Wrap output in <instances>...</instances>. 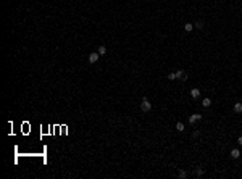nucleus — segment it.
<instances>
[{
    "instance_id": "1",
    "label": "nucleus",
    "mask_w": 242,
    "mask_h": 179,
    "mask_svg": "<svg viewBox=\"0 0 242 179\" xmlns=\"http://www.w3.org/2000/svg\"><path fill=\"white\" fill-rule=\"evenodd\" d=\"M140 108H142V111H145V113L152 110V103L148 102V98H147V97H144V98H142V103H140Z\"/></svg>"
},
{
    "instance_id": "2",
    "label": "nucleus",
    "mask_w": 242,
    "mask_h": 179,
    "mask_svg": "<svg viewBox=\"0 0 242 179\" xmlns=\"http://www.w3.org/2000/svg\"><path fill=\"white\" fill-rule=\"evenodd\" d=\"M202 118H203V116H202L200 113H195V115L189 116V124H195L197 121H200V120H202Z\"/></svg>"
},
{
    "instance_id": "3",
    "label": "nucleus",
    "mask_w": 242,
    "mask_h": 179,
    "mask_svg": "<svg viewBox=\"0 0 242 179\" xmlns=\"http://www.w3.org/2000/svg\"><path fill=\"white\" fill-rule=\"evenodd\" d=\"M176 77H178V79H181V81H187V73L186 71H182V69H179L178 73H176Z\"/></svg>"
},
{
    "instance_id": "4",
    "label": "nucleus",
    "mask_w": 242,
    "mask_h": 179,
    "mask_svg": "<svg viewBox=\"0 0 242 179\" xmlns=\"http://www.w3.org/2000/svg\"><path fill=\"white\" fill-rule=\"evenodd\" d=\"M99 52H94V53L89 55V63H97V60H99Z\"/></svg>"
},
{
    "instance_id": "5",
    "label": "nucleus",
    "mask_w": 242,
    "mask_h": 179,
    "mask_svg": "<svg viewBox=\"0 0 242 179\" xmlns=\"http://www.w3.org/2000/svg\"><path fill=\"white\" fill-rule=\"evenodd\" d=\"M239 156H240V150H239V148H232V150H231V158L237 160Z\"/></svg>"
},
{
    "instance_id": "6",
    "label": "nucleus",
    "mask_w": 242,
    "mask_h": 179,
    "mask_svg": "<svg viewBox=\"0 0 242 179\" xmlns=\"http://www.w3.org/2000/svg\"><path fill=\"white\" fill-rule=\"evenodd\" d=\"M191 97H192V98H199V97H200V90H199V89H192V90H191Z\"/></svg>"
},
{
    "instance_id": "7",
    "label": "nucleus",
    "mask_w": 242,
    "mask_h": 179,
    "mask_svg": "<svg viewBox=\"0 0 242 179\" xmlns=\"http://www.w3.org/2000/svg\"><path fill=\"white\" fill-rule=\"evenodd\" d=\"M178 176L181 177V179H186L189 174H187V171H184V169H179V171H178Z\"/></svg>"
},
{
    "instance_id": "8",
    "label": "nucleus",
    "mask_w": 242,
    "mask_h": 179,
    "mask_svg": "<svg viewBox=\"0 0 242 179\" xmlns=\"http://www.w3.org/2000/svg\"><path fill=\"white\" fill-rule=\"evenodd\" d=\"M203 173H205V171H203V168H202V166H197V168H195V174H197L199 177L203 176Z\"/></svg>"
},
{
    "instance_id": "9",
    "label": "nucleus",
    "mask_w": 242,
    "mask_h": 179,
    "mask_svg": "<svg viewBox=\"0 0 242 179\" xmlns=\"http://www.w3.org/2000/svg\"><path fill=\"white\" fill-rule=\"evenodd\" d=\"M234 111L236 113H242V103H234Z\"/></svg>"
},
{
    "instance_id": "10",
    "label": "nucleus",
    "mask_w": 242,
    "mask_h": 179,
    "mask_svg": "<svg viewBox=\"0 0 242 179\" xmlns=\"http://www.w3.org/2000/svg\"><path fill=\"white\" fill-rule=\"evenodd\" d=\"M176 129H178L179 132H182V131H184V123H181V121H178V123H176Z\"/></svg>"
},
{
    "instance_id": "11",
    "label": "nucleus",
    "mask_w": 242,
    "mask_h": 179,
    "mask_svg": "<svg viewBox=\"0 0 242 179\" xmlns=\"http://www.w3.org/2000/svg\"><path fill=\"white\" fill-rule=\"evenodd\" d=\"M202 105H203L205 108H208L210 105H212V100H210V98H203V102H202Z\"/></svg>"
},
{
    "instance_id": "12",
    "label": "nucleus",
    "mask_w": 242,
    "mask_h": 179,
    "mask_svg": "<svg viewBox=\"0 0 242 179\" xmlns=\"http://www.w3.org/2000/svg\"><path fill=\"white\" fill-rule=\"evenodd\" d=\"M105 53H107V47H105V45H100V47H99V55H105Z\"/></svg>"
},
{
    "instance_id": "13",
    "label": "nucleus",
    "mask_w": 242,
    "mask_h": 179,
    "mask_svg": "<svg viewBox=\"0 0 242 179\" xmlns=\"http://www.w3.org/2000/svg\"><path fill=\"white\" fill-rule=\"evenodd\" d=\"M184 29H186L187 32H191L192 29H194V24H191V23H186V24H184Z\"/></svg>"
},
{
    "instance_id": "14",
    "label": "nucleus",
    "mask_w": 242,
    "mask_h": 179,
    "mask_svg": "<svg viewBox=\"0 0 242 179\" xmlns=\"http://www.w3.org/2000/svg\"><path fill=\"white\" fill-rule=\"evenodd\" d=\"M195 28H197V29H203V21H200V19H199V21L195 23Z\"/></svg>"
},
{
    "instance_id": "15",
    "label": "nucleus",
    "mask_w": 242,
    "mask_h": 179,
    "mask_svg": "<svg viewBox=\"0 0 242 179\" xmlns=\"http://www.w3.org/2000/svg\"><path fill=\"white\" fill-rule=\"evenodd\" d=\"M168 79H170V81H174V79H178V77H176V73H170V74H168Z\"/></svg>"
},
{
    "instance_id": "16",
    "label": "nucleus",
    "mask_w": 242,
    "mask_h": 179,
    "mask_svg": "<svg viewBox=\"0 0 242 179\" xmlns=\"http://www.w3.org/2000/svg\"><path fill=\"white\" fill-rule=\"evenodd\" d=\"M237 144H239V145H242V137H239V139H237Z\"/></svg>"
}]
</instances>
